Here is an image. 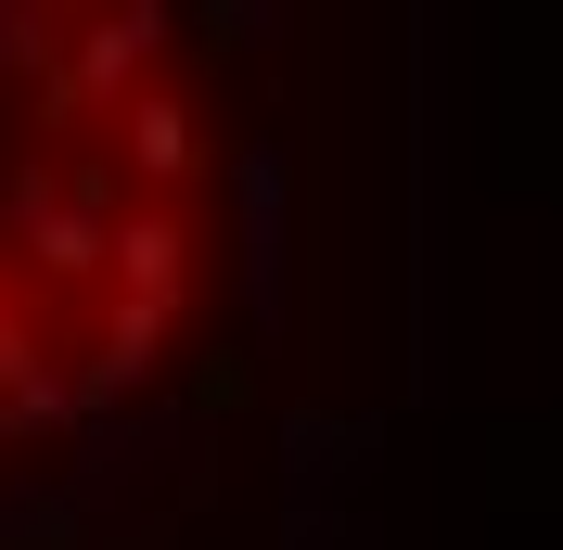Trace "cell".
<instances>
[{
  "instance_id": "1",
  "label": "cell",
  "mask_w": 563,
  "mask_h": 550,
  "mask_svg": "<svg viewBox=\"0 0 563 550\" xmlns=\"http://www.w3.org/2000/svg\"><path fill=\"white\" fill-rule=\"evenodd\" d=\"M167 38V13L154 0H129V13H103V26H77V52L52 65V116H90V103H129L141 52Z\"/></svg>"
},
{
  "instance_id": "4",
  "label": "cell",
  "mask_w": 563,
  "mask_h": 550,
  "mask_svg": "<svg viewBox=\"0 0 563 550\" xmlns=\"http://www.w3.org/2000/svg\"><path fill=\"white\" fill-rule=\"evenodd\" d=\"M129 167H141V179H192V116H179L167 90H141V103H129Z\"/></svg>"
},
{
  "instance_id": "2",
  "label": "cell",
  "mask_w": 563,
  "mask_h": 550,
  "mask_svg": "<svg viewBox=\"0 0 563 550\" xmlns=\"http://www.w3.org/2000/svg\"><path fill=\"white\" fill-rule=\"evenodd\" d=\"M103 270L129 282V308L167 320L179 282H192V231H179V218H115V231H103Z\"/></svg>"
},
{
  "instance_id": "3",
  "label": "cell",
  "mask_w": 563,
  "mask_h": 550,
  "mask_svg": "<svg viewBox=\"0 0 563 550\" xmlns=\"http://www.w3.org/2000/svg\"><path fill=\"white\" fill-rule=\"evenodd\" d=\"M154 345H167V320L115 295V333H103V359H90V372H65V384H77V410H115V397H129V384L154 372Z\"/></svg>"
}]
</instances>
